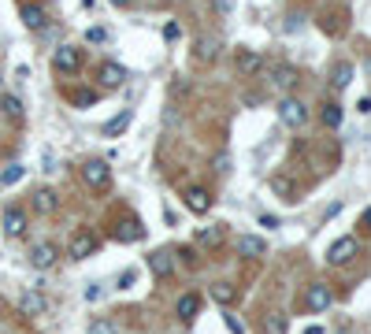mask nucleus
Returning a JSON list of instances; mask_svg holds the SVG:
<instances>
[{
	"instance_id": "19",
	"label": "nucleus",
	"mask_w": 371,
	"mask_h": 334,
	"mask_svg": "<svg viewBox=\"0 0 371 334\" xmlns=\"http://www.w3.org/2000/svg\"><path fill=\"white\" fill-rule=\"evenodd\" d=\"M238 252H241V257H252V260L267 257V241L256 238V234H241V238H238Z\"/></svg>"
},
{
	"instance_id": "13",
	"label": "nucleus",
	"mask_w": 371,
	"mask_h": 334,
	"mask_svg": "<svg viewBox=\"0 0 371 334\" xmlns=\"http://www.w3.org/2000/svg\"><path fill=\"white\" fill-rule=\"evenodd\" d=\"M212 201H215V197L208 193V189H201V186H189V189H186V208L193 212V215H208Z\"/></svg>"
},
{
	"instance_id": "6",
	"label": "nucleus",
	"mask_w": 371,
	"mask_h": 334,
	"mask_svg": "<svg viewBox=\"0 0 371 334\" xmlns=\"http://www.w3.org/2000/svg\"><path fill=\"white\" fill-rule=\"evenodd\" d=\"M56 264H60V249L52 246V241H38V246H30V267H34V272H52Z\"/></svg>"
},
{
	"instance_id": "29",
	"label": "nucleus",
	"mask_w": 371,
	"mask_h": 334,
	"mask_svg": "<svg viewBox=\"0 0 371 334\" xmlns=\"http://www.w3.org/2000/svg\"><path fill=\"white\" fill-rule=\"evenodd\" d=\"M197 241H201V246H219V241H223V223H215V227H201V230H197Z\"/></svg>"
},
{
	"instance_id": "24",
	"label": "nucleus",
	"mask_w": 371,
	"mask_h": 334,
	"mask_svg": "<svg viewBox=\"0 0 371 334\" xmlns=\"http://www.w3.org/2000/svg\"><path fill=\"white\" fill-rule=\"evenodd\" d=\"M175 312H178V320H197V312H201V297L197 294H182L178 297V305H175Z\"/></svg>"
},
{
	"instance_id": "28",
	"label": "nucleus",
	"mask_w": 371,
	"mask_h": 334,
	"mask_svg": "<svg viewBox=\"0 0 371 334\" xmlns=\"http://www.w3.org/2000/svg\"><path fill=\"white\" fill-rule=\"evenodd\" d=\"M23 175H26V167L23 164H8L4 171H0V186H15V182H23Z\"/></svg>"
},
{
	"instance_id": "21",
	"label": "nucleus",
	"mask_w": 371,
	"mask_h": 334,
	"mask_svg": "<svg viewBox=\"0 0 371 334\" xmlns=\"http://www.w3.org/2000/svg\"><path fill=\"white\" fill-rule=\"evenodd\" d=\"M130 123H134V112H130V108H123L115 119H108L101 126V134H104V138H119V134H126V126H130Z\"/></svg>"
},
{
	"instance_id": "26",
	"label": "nucleus",
	"mask_w": 371,
	"mask_h": 334,
	"mask_svg": "<svg viewBox=\"0 0 371 334\" xmlns=\"http://www.w3.org/2000/svg\"><path fill=\"white\" fill-rule=\"evenodd\" d=\"M260 334H286V315L283 312L264 315V327H260Z\"/></svg>"
},
{
	"instance_id": "8",
	"label": "nucleus",
	"mask_w": 371,
	"mask_h": 334,
	"mask_svg": "<svg viewBox=\"0 0 371 334\" xmlns=\"http://www.w3.org/2000/svg\"><path fill=\"white\" fill-rule=\"evenodd\" d=\"M352 257H357V238H338L327 249V264H334V267H346Z\"/></svg>"
},
{
	"instance_id": "23",
	"label": "nucleus",
	"mask_w": 371,
	"mask_h": 334,
	"mask_svg": "<svg viewBox=\"0 0 371 334\" xmlns=\"http://www.w3.org/2000/svg\"><path fill=\"white\" fill-rule=\"evenodd\" d=\"M0 115H4V119H12V123H23V101L15 93H0Z\"/></svg>"
},
{
	"instance_id": "40",
	"label": "nucleus",
	"mask_w": 371,
	"mask_h": 334,
	"mask_svg": "<svg viewBox=\"0 0 371 334\" xmlns=\"http://www.w3.org/2000/svg\"><path fill=\"white\" fill-rule=\"evenodd\" d=\"M357 112H364V115L371 112V97H360V104H357Z\"/></svg>"
},
{
	"instance_id": "12",
	"label": "nucleus",
	"mask_w": 371,
	"mask_h": 334,
	"mask_svg": "<svg viewBox=\"0 0 371 334\" xmlns=\"http://www.w3.org/2000/svg\"><path fill=\"white\" fill-rule=\"evenodd\" d=\"M215 56H219V38H212V34H204V38L193 41V63H215Z\"/></svg>"
},
{
	"instance_id": "20",
	"label": "nucleus",
	"mask_w": 371,
	"mask_h": 334,
	"mask_svg": "<svg viewBox=\"0 0 371 334\" xmlns=\"http://www.w3.org/2000/svg\"><path fill=\"white\" fill-rule=\"evenodd\" d=\"M45 309H49V301H45V294H38V290H26L19 297V312L23 315H41Z\"/></svg>"
},
{
	"instance_id": "10",
	"label": "nucleus",
	"mask_w": 371,
	"mask_h": 334,
	"mask_svg": "<svg viewBox=\"0 0 371 334\" xmlns=\"http://www.w3.org/2000/svg\"><path fill=\"white\" fill-rule=\"evenodd\" d=\"M30 208L38 212V215H52V212H60V197H56V189H49V186L34 189V197H30Z\"/></svg>"
},
{
	"instance_id": "16",
	"label": "nucleus",
	"mask_w": 371,
	"mask_h": 334,
	"mask_svg": "<svg viewBox=\"0 0 371 334\" xmlns=\"http://www.w3.org/2000/svg\"><path fill=\"white\" fill-rule=\"evenodd\" d=\"M19 15H23V26H26V30H34V34L49 26V12H45L41 4H23Z\"/></svg>"
},
{
	"instance_id": "34",
	"label": "nucleus",
	"mask_w": 371,
	"mask_h": 334,
	"mask_svg": "<svg viewBox=\"0 0 371 334\" xmlns=\"http://www.w3.org/2000/svg\"><path fill=\"white\" fill-rule=\"evenodd\" d=\"M223 323H227V331H230V334H246V323H241L238 315H230V312H227V315H223Z\"/></svg>"
},
{
	"instance_id": "41",
	"label": "nucleus",
	"mask_w": 371,
	"mask_h": 334,
	"mask_svg": "<svg viewBox=\"0 0 371 334\" xmlns=\"http://www.w3.org/2000/svg\"><path fill=\"white\" fill-rule=\"evenodd\" d=\"M112 4H115V8H130L134 0H112Z\"/></svg>"
},
{
	"instance_id": "9",
	"label": "nucleus",
	"mask_w": 371,
	"mask_h": 334,
	"mask_svg": "<svg viewBox=\"0 0 371 334\" xmlns=\"http://www.w3.org/2000/svg\"><path fill=\"white\" fill-rule=\"evenodd\" d=\"M97 78H101L104 89H119L126 82V67H123V63H115V60H104L101 67H97Z\"/></svg>"
},
{
	"instance_id": "22",
	"label": "nucleus",
	"mask_w": 371,
	"mask_h": 334,
	"mask_svg": "<svg viewBox=\"0 0 371 334\" xmlns=\"http://www.w3.org/2000/svg\"><path fill=\"white\" fill-rule=\"evenodd\" d=\"M208 294H212V301L223 305V309H230V305L238 301V286H230V283H212V286H208Z\"/></svg>"
},
{
	"instance_id": "30",
	"label": "nucleus",
	"mask_w": 371,
	"mask_h": 334,
	"mask_svg": "<svg viewBox=\"0 0 371 334\" xmlns=\"http://www.w3.org/2000/svg\"><path fill=\"white\" fill-rule=\"evenodd\" d=\"M86 334H119V327H115V323L108 320V315H97V320H89Z\"/></svg>"
},
{
	"instance_id": "39",
	"label": "nucleus",
	"mask_w": 371,
	"mask_h": 334,
	"mask_svg": "<svg viewBox=\"0 0 371 334\" xmlns=\"http://www.w3.org/2000/svg\"><path fill=\"white\" fill-rule=\"evenodd\" d=\"M97 297H101V286L89 283V286H86V301H97Z\"/></svg>"
},
{
	"instance_id": "1",
	"label": "nucleus",
	"mask_w": 371,
	"mask_h": 334,
	"mask_svg": "<svg viewBox=\"0 0 371 334\" xmlns=\"http://www.w3.org/2000/svg\"><path fill=\"white\" fill-rule=\"evenodd\" d=\"M52 71H56V75H78V71H82V49H78V45H60V49L52 52Z\"/></svg>"
},
{
	"instance_id": "17",
	"label": "nucleus",
	"mask_w": 371,
	"mask_h": 334,
	"mask_svg": "<svg viewBox=\"0 0 371 334\" xmlns=\"http://www.w3.org/2000/svg\"><path fill=\"white\" fill-rule=\"evenodd\" d=\"M4 234L8 238H23L26 234V212L23 208H4Z\"/></svg>"
},
{
	"instance_id": "3",
	"label": "nucleus",
	"mask_w": 371,
	"mask_h": 334,
	"mask_svg": "<svg viewBox=\"0 0 371 334\" xmlns=\"http://www.w3.org/2000/svg\"><path fill=\"white\" fill-rule=\"evenodd\" d=\"M101 249V238H97L93 230H75L71 234V246H67V257L71 260H86V257H93V252Z\"/></svg>"
},
{
	"instance_id": "37",
	"label": "nucleus",
	"mask_w": 371,
	"mask_h": 334,
	"mask_svg": "<svg viewBox=\"0 0 371 334\" xmlns=\"http://www.w3.org/2000/svg\"><path fill=\"white\" fill-rule=\"evenodd\" d=\"M134 278H138V272H134V267H126V272L119 275V290H126V286H134Z\"/></svg>"
},
{
	"instance_id": "32",
	"label": "nucleus",
	"mask_w": 371,
	"mask_h": 334,
	"mask_svg": "<svg viewBox=\"0 0 371 334\" xmlns=\"http://www.w3.org/2000/svg\"><path fill=\"white\" fill-rule=\"evenodd\" d=\"M212 12H215V19H230L234 0H212Z\"/></svg>"
},
{
	"instance_id": "31",
	"label": "nucleus",
	"mask_w": 371,
	"mask_h": 334,
	"mask_svg": "<svg viewBox=\"0 0 371 334\" xmlns=\"http://www.w3.org/2000/svg\"><path fill=\"white\" fill-rule=\"evenodd\" d=\"M97 97H101V93H93V89H78V93L71 97V101H75L78 108H89V104H97Z\"/></svg>"
},
{
	"instance_id": "25",
	"label": "nucleus",
	"mask_w": 371,
	"mask_h": 334,
	"mask_svg": "<svg viewBox=\"0 0 371 334\" xmlns=\"http://www.w3.org/2000/svg\"><path fill=\"white\" fill-rule=\"evenodd\" d=\"M320 119H323V126H327V130H338L342 126V104H323V112H320Z\"/></svg>"
},
{
	"instance_id": "14",
	"label": "nucleus",
	"mask_w": 371,
	"mask_h": 334,
	"mask_svg": "<svg viewBox=\"0 0 371 334\" xmlns=\"http://www.w3.org/2000/svg\"><path fill=\"white\" fill-rule=\"evenodd\" d=\"M264 67V56H260V52H252V49H238V56H234V71H238V75H256V71Z\"/></svg>"
},
{
	"instance_id": "5",
	"label": "nucleus",
	"mask_w": 371,
	"mask_h": 334,
	"mask_svg": "<svg viewBox=\"0 0 371 334\" xmlns=\"http://www.w3.org/2000/svg\"><path fill=\"white\" fill-rule=\"evenodd\" d=\"M82 182L89 189H97V193H104V189L112 186V167H108L104 160H89V164L82 167Z\"/></svg>"
},
{
	"instance_id": "33",
	"label": "nucleus",
	"mask_w": 371,
	"mask_h": 334,
	"mask_svg": "<svg viewBox=\"0 0 371 334\" xmlns=\"http://www.w3.org/2000/svg\"><path fill=\"white\" fill-rule=\"evenodd\" d=\"M86 41H89V45H104V41H108V30H104V26H89V30H86Z\"/></svg>"
},
{
	"instance_id": "27",
	"label": "nucleus",
	"mask_w": 371,
	"mask_h": 334,
	"mask_svg": "<svg viewBox=\"0 0 371 334\" xmlns=\"http://www.w3.org/2000/svg\"><path fill=\"white\" fill-rule=\"evenodd\" d=\"M271 189H275V193L283 197V201H297V189H294V182H289V178H283V175H275V178H271Z\"/></svg>"
},
{
	"instance_id": "11",
	"label": "nucleus",
	"mask_w": 371,
	"mask_h": 334,
	"mask_svg": "<svg viewBox=\"0 0 371 334\" xmlns=\"http://www.w3.org/2000/svg\"><path fill=\"white\" fill-rule=\"evenodd\" d=\"M331 301H334V294L323 283H312L309 294H304V309H309V312H327Z\"/></svg>"
},
{
	"instance_id": "7",
	"label": "nucleus",
	"mask_w": 371,
	"mask_h": 334,
	"mask_svg": "<svg viewBox=\"0 0 371 334\" xmlns=\"http://www.w3.org/2000/svg\"><path fill=\"white\" fill-rule=\"evenodd\" d=\"M112 238L119 241V246H134V241H141V238H145V227H141V219L126 215L123 223H115V227H112Z\"/></svg>"
},
{
	"instance_id": "43",
	"label": "nucleus",
	"mask_w": 371,
	"mask_h": 334,
	"mask_svg": "<svg viewBox=\"0 0 371 334\" xmlns=\"http://www.w3.org/2000/svg\"><path fill=\"white\" fill-rule=\"evenodd\" d=\"M364 223H368V227H371V212H364Z\"/></svg>"
},
{
	"instance_id": "15",
	"label": "nucleus",
	"mask_w": 371,
	"mask_h": 334,
	"mask_svg": "<svg viewBox=\"0 0 371 334\" xmlns=\"http://www.w3.org/2000/svg\"><path fill=\"white\" fill-rule=\"evenodd\" d=\"M149 272L156 278H167L171 272H175V257H171V249H156L149 252Z\"/></svg>"
},
{
	"instance_id": "2",
	"label": "nucleus",
	"mask_w": 371,
	"mask_h": 334,
	"mask_svg": "<svg viewBox=\"0 0 371 334\" xmlns=\"http://www.w3.org/2000/svg\"><path fill=\"white\" fill-rule=\"evenodd\" d=\"M278 119L297 130V126L309 123V104H304L301 97H283V101H278Z\"/></svg>"
},
{
	"instance_id": "36",
	"label": "nucleus",
	"mask_w": 371,
	"mask_h": 334,
	"mask_svg": "<svg viewBox=\"0 0 371 334\" xmlns=\"http://www.w3.org/2000/svg\"><path fill=\"white\" fill-rule=\"evenodd\" d=\"M227 171H230V156L219 152V156H215V175H227Z\"/></svg>"
},
{
	"instance_id": "18",
	"label": "nucleus",
	"mask_w": 371,
	"mask_h": 334,
	"mask_svg": "<svg viewBox=\"0 0 371 334\" xmlns=\"http://www.w3.org/2000/svg\"><path fill=\"white\" fill-rule=\"evenodd\" d=\"M352 75H357V67H352L349 60H338V63H334V71H331V86L342 93V89L352 86Z\"/></svg>"
},
{
	"instance_id": "4",
	"label": "nucleus",
	"mask_w": 371,
	"mask_h": 334,
	"mask_svg": "<svg viewBox=\"0 0 371 334\" xmlns=\"http://www.w3.org/2000/svg\"><path fill=\"white\" fill-rule=\"evenodd\" d=\"M297 82H301V71H297L294 63H278V67L271 71V89H275V93H283V97L294 93Z\"/></svg>"
},
{
	"instance_id": "35",
	"label": "nucleus",
	"mask_w": 371,
	"mask_h": 334,
	"mask_svg": "<svg viewBox=\"0 0 371 334\" xmlns=\"http://www.w3.org/2000/svg\"><path fill=\"white\" fill-rule=\"evenodd\" d=\"M178 38H182V26H178V23H167V26H164V41H178Z\"/></svg>"
},
{
	"instance_id": "38",
	"label": "nucleus",
	"mask_w": 371,
	"mask_h": 334,
	"mask_svg": "<svg viewBox=\"0 0 371 334\" xmlns=\"http://www.w3.org/2000/svg\"><path fill=\"white\" fill-rule=\"evenodd\" d=\"M260 227L275 230V227H278V215H260Z\"/></svg>"
},
{
	"instance_id": "44",
	"label": "nucleus",
	"mask_w": 371,
	"mask_h": 334,
	"mask_svg": "<svg viewBox=\"0 0 371 334\" xmlns=\"http://www.w3.org/2000/svg\"><path fill=\"white\" fill-rule=\"evenodd\" d=\"M164 4H175V0H164Z\"/></svg>"
},
{
	"instance_id": "42",
	"label": "nucleus",
	"mask_w": 371,
	"mask_h": 334,
	"mask_svg": "<svg viewBox=\"0 0 371 334\" xmlns=\"http://www.w3.org/2000/svg\"><path fill=\"white\" fill-rule=\"evenodd\" d=\"M304 334H323V327H309V331H304Z\"/></svg>"
}]
</instances>
